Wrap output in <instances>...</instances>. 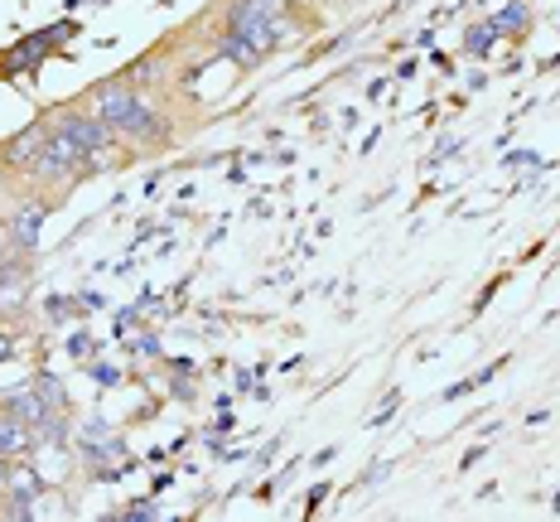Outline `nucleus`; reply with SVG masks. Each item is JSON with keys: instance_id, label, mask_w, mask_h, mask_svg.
I'll use <instances>...</instances> for the list:
<instances>
[{"instance_id": "f257e3e1", "label": "nucleus", "mask_w": 560, "mask_h": 522, "mask_svg": "<svg viewBox=\"0 0 560 522\" xmlns=\"http://www.w3.org/2000/svg\"><path fill=\"white\" fill-rule=\"evenodd\" d=\"M30 179H34V189H39V194H68L73 184L88 179V155L68 141V136L54 131L49 146H44V155L34 160Z\"/></svg>"}, {"instance_id": "f03ea898", "label": "nucleus", "mask_w": 560, "mask_h": 522, "mask_svg": "<svg viewBox=\"0 0 560 522\" xmlns=\"http://www.w3.org/2000/svg\"><path fill=\"white\" fill-rule=\"evenodd\" d=\"M49 121H54V131L68 136V141L83 150V155H107L112 146H121L112 126L102 121V116H92L88 107H54Z\"/></svg>"}, {"instance_id": "7ed1b4c3", "label": "nucleus", "mask_w": 560, "mask_h": 522, "mask_svg": "<svg viewBox=\"0 0 560 522\" xmlns=\"http://www.w3.org/2000/svg\"><path fill=\"white\" fill-rule=\"evenodd\" d=\"M49 208H54L49 194H25V199H15V208L5 213V242H10V252H25V257H34Z\"/></svg>"}, {"instance_id": "20e7f679", "label": "nucleus", "mask_w": 560, "mask_h": 522, "mask_svg": "<svg viewBox=\"0 0 560 522\" xmlns=\"http://www.w3.org/2000/svg\"><path fill=\"white\" fill-rule=\"evenodd\" d=\"M49 136H54V121H49V116L30 121L25 131H15L5 146H0V165H5L10 174H30V170H34V160H39V155H44V146H49Z\"/></svg>"}, {"instance_id": "39448f33", "label": "nucleus", "mask_w": 560, "mask_h": 522, "mask_svg": "<svg viewBox=\"0 0 560 522\" xmlns=\"http://www.w3.org/2000/svg\"><path fill=\"white\" fill-rule=\"evenodd\" d=\"M116 141L121 146H131V150H155V146H165L170 141V121L160 116L155 107H150L145 97L136 102V112L126 116L121 126H116Z\"/></svg>"}, {"instance_id": "423d86ee", "label": "nucleus", "mask_w": 560, "mask_h": 522, "mask_svg": "<svg viewBox=\"0 0 560 522\" xmlns=\"http://www.w3.org/2000/svg\"><path fill=\"white\" fill-rule=\"evenodd\" d=\"M140 97H145V92H140V88H131V83H126V73H121V78H112V83L92 88V97H88V112H92V116H102V121H107L112 131H116V126H121L126 116L136 112V102H140Z\"/></svg>"}, {"instance_id": "0eeeda50", "label": "nucleus", "mask_w": 560, "mask_h": 522, "mask_svg": "<svg viewBox=\"0 0 560 522\" xmlns=\"http://www.w3.org/2000/svg\"><path fill=\"white\" fill-rule=\"evenodd\" d=\"M25 295H30V257L15 252V257H0V320L5 315H20L25 310Z\"/></svg>"}, {"instance_id": "6e6552de", "label": "nucleus", "mask_w": 560, "mask_h": 522, "mask_svg": "<svg viewBox=\"0 0 560 522\" xmlns=\"http://www.w3.org/2000/svg\"><path fill=\"white\" fill-rule=\"evenodd\" d=\"M63 34H73V30L63 25V30H54V34H49V30H44V34H30L25 44H15V49L5 54V63H0V73H30V68L39 63L44 54H54V44L63 39Z\"/></svg>"}, {"instance_id": "1a4fd4ad", "label": "nucleus", "mask_w": 560, "mask_h": 522, "mask_svg": "<svg viewBox=\"0 0 560 522\" xmlns=\"http://www.w3.org/2000/svg\"><path fill=\"white\" fill-rule=\"evenodd\" d=\"M0 455L5 460H30L34 455V426L20 416L0 411Z\"/></svg>"}, {"instance_id": "9d476101", "label": "nucleus", "mask_w": 560, "mask_h": 522, "mask_svg": "<svg viewBox=\"0 0 560 522\" xmlns=\"http://www.w3.org/2000/svg\"><path fill=\"white\" fill-rule=\"evenodd\" d=\"M0 411H10V416H20V421H30V426H39L44 416L54 411L49 402L39 397V392H34V382L30 387H20V392H0Z\"/></svg>"}, {"instance_id": "9b49d317", "label": "nucleus", "mask_w": 560, "mask_h": 522, "mask_svg": "<svg viewBox=\"0 0 560 522\" xmlns=\"http://www.w3.org/2000/svg\"><path fill=\"white\" fill-rule=\"evenodd\" d=\"M165 49H155V54H145V58H136L131 68H126V83L140 88V92H150V88H165Z\"/></svg>"}, {"instance_id": "f8f14e48", "label": "nucleus", "mask_w": 560, "mask_h": 522, "mask_svg": "<svg viewBox=\"0 0 560 522\" xmlns=\"http://www.w3.org/2000/svg\"><path fill=\"white\" fill-rule=\"evenodd\" d=\"M488 25L498 30V39H503V34L522 39V34L532 30V5H527V0H508V5L498 10V15H488Z\"/></svg>"}, {"instance_id": "ddd939ff", "label": "nucleus", "mask_w": 560, "mask_h": 522, "mask_svg": "<svg viewBox=\"0 0 560 522\" xmlns=\"http://www.w3.org/2000/svg\"><path fill=\"white\" fill-rule=\"evenodd\" d=\"M218 49H223V58H232V63H237V68H247V73H252L256 63H266V54L256 49L252 39H242V34H232V30H223V39H218Z\"/></svg>"}, {"instance_id": "4468645a", "label": "nucleus", "mask_w": 560, "mask_h": 522, "mask_svg": "<svg viewBox=\"0 0 560 522\" xmlns=\"http://www.w3.org/2000/svg\"><path fill=\"white\" fill-rule=\"evenodd\" d=\"M5 494H20V498H34L39 503L44 494H49V479H39V469H30L25 460H15V469H10V489Z\"/></svg>"}, {"instance_id": "2eb2a0df", "label": "nucleus", "mask_w": 560, "mask_h": 522, "mask_svg": "<svg viewBox=\"0 0 560 522\" xmlns=\"http://www.w3.org/2000/svg\"><path fill=\"white\" fill-rule=\"evenodd\" d=\"M493 39H498V30L483 20V25H474L469 34H464V49H469L474 58H488V54H493V49H488V44H493Z\"/></svg>"}, {"instance_id": "dca6fc26", "label": "nucleus", "mask_w": 560, "mask_h": 522, "mask_svg": "<svg viewBox=\"0 0 560 522\" xmlns=\"http://www.w3.org/2000/svg\"><path fill=\"white\" fill-rule=\"evenodd\" d=\"M0 518H10V522H30V518H39V513H34V498L5 494V498H0Z\"/></svg>"}, {"instance_id": "f3484780", "label": "nucleus", "mask_w": 560, "mask_h": 522, "mask_svg": "<svg viewBox=\"0 0 560 522\" xmlns=\"http://www.w3.org/2000/svg\"><path fill=\"white\" fill-rule=\"evenodd\" d=\"M34 392H39V397H44V402H49V406H54V411H68V397H63V382H58V378H49V373H39V378H34Z\"/></svg>"}, {"instance_id": "a211bd4d", "label": "nucleus", "mask_w": 560, "mask_h": 522, "mask_svg": "<svg viewBox=\"0 0 560 522\" xmlns=\"http://www.w3.org/2000/svg\"><path fill=\"white\" fill-rule=\"evenodd\" d=\"M116 518H126V522H150V518H160V513H155V503H150V498H140V503H131L126 513H116Z\"/></svg>"}, {"instance_id": "6ab92c4d", "label": "nucleus", "mask_w": 560, "mask_h": 522, "mask_svg": "<svg viewBox=\"0 0 560 522\" xmlns=\"http://www.w3.org/2000/svg\"><path fill=\"white\" fill-rule=\"evenodd\" d=\"M15 358H20V339H15L10 329H0V368L15 363Z\"/></svg>"}, {"instance_id": "aec40b11", "label": "nucleus", "mask_w": 560, "mask_h": 522, "mask_svg": "<svg viewBox=\"0 0 560 522\" xmlns=\"http://www.w3.org/2000/svg\"><path fill=\"white\" fill-rule=\"evenodd\" d=\"M10 469H15V460L0 455V498H5V489H10Z\"/></svg>"}, {"instance_id": "412c9836", "label": "nucleus", "mask_w": 560, "mask_h": 522, "mask_svg": "<svg viewBox=\"0 0 560 522\" xmlns=\"http://www.w3.org/2000/svg\"><path fill=\"white\" fill-rule=\"evenodd\" d=\"M92 378H97V382H116V368L112 363H97V368H92Z\"/></svg>"}, {"instance_id": "4be33fe9", "label": "nucleus", "mask_w": 560, "mask_h": 522, "mask_svg": "<svg viewBox=\"0 0 560 522\" xmlns=\"http://www.w3.org/2000/svg\"><path fill=\"white\" fill-rule=\"evenodd\" d=\"M5 189H10V170L0 165V199H5Z\"/></svg>"}]
</instances>
